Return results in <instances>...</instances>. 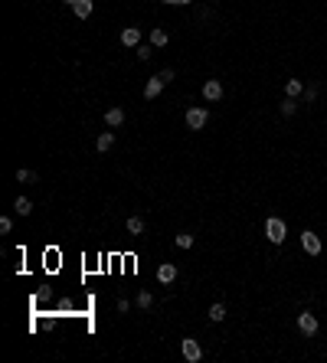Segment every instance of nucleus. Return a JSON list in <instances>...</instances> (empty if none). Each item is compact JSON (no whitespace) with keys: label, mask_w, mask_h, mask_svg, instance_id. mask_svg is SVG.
Instances as JSON below:
<instances>
[{"label":"nucleus","mask_w":327,"mask_h":363,"mask_svg":"<svg viewBox=\"0 0 327 363\" xmlns=\"http://www.w3.org/2000/svg\"><path fill=\"white\" fill-rule=\"evenodd\" d=\"M298 330L307 334V337H314V334H317V318L311 314V311H301V314H298Z\"/></svg>","instance_id":"39448f33"},{"label":"nucleus","mask_w":327,"mask_h":363,"mask_svg":"<svg viewBox=\"0 0 327 363\" xmlns=\"http://www.w3.org/2000/svg\"><path fill=\"white\" fill-rule=\"evenodd\" d=\"M157 282H161V285H174V282H177V265L174 262H164L161 268H157Z\"/></svg>","instance_id":"6e6552de"},{"label":"nucleus","mask_w":327,"mask_h":363,"mask_svg":"<svg viewBox=\"0 0 327 363\" xmlns=\"http://www.w3.org/2000/svg\"><path fill=\"white\" fill-rule=\"evenodd\" d=\"M161 79H164V82H174V79H177V72H174V69H164V72H161Z\"/></svg>","instance_id":"393cba45"},{"label":"nucleus","mask_w":327,"mask_h":363,"mask_svg":"<svg viewBox=\"0 0 327 363\" xmlns=\"http://www.w3.org/2000/svg\"><path fill=\"white\" fill-rule=\"evenodd\" d=\"M285 95H288V99L305 95V82H301V79H288V82H285Z\"/></svg>","instance_id":"f8f14e48"},{"label":"nucleus","mask_w":327,"mask_h":363,"mask_svg":"<svg viewBox=\"0 0 327 363\" xmlns=\"http://www.w3.org/2000/svg\"><path fill=\"white\" fill-rule=\"evenodd\" d=\"M62 3H69V7H76V3H79V0H62Z\"/></svg>","instance_id":"bb28decb"},{"label":"nucleus","mask_w":327,"mask_h":363,"mask_svg":"<svg viewBox=\"0 0 327 363\" xmlns=\"http://www.w3.org/2000/svg\"><path fill=\"white\" fill-rule=\"evenodd\" d=\"M167 43H170V36H167V30H161V26H154V30H151V46H154V49H164Z\"/></svg>","instance_id":"ddd939ff"},{"label":"nucleus","mask_w":327,"mask_h":363,"mask_svg":"<svg viewBox=\"0 0 327 363\" xmlns=\"http://www.w3.org/2000/svg\"><path fill=\"white\" fill-rule=\"evenodd\" d=\"M17 180H20V183H36V174L26 170V167H20V170H17Z\"/></svg>","instance_id":"412c9836"},{"label":"nucleus","mask_w":327,"mask_h":363,"mask_svg":"<svg viewBox=\"0 0 327 363\" xmlns=\"http://www.w3.org/2000/svg\"><path fill=\"white\" fill-rule=\"evenodd\" d=\"M180 350H184L186 363H200V360H203V347H200V341H193V337H184Z\"/></svg>","instance_id":"7ed1b4c3"},{"label":"nucleus","mask_w":327,"mask_h":363,"mask_svg":"<svg viewBox=\"0 0 327 363\" xmlns=\"http://www.w3.org/2000/svg\"><path fill=\"white\" fill-rule=\"evenodd\" d=\"M209 121V111L203 108V105H193V108H186V128L190 131H203Z\"/></svg>","instance_id":"f257e3e1"},{"label":"nucleus","mask_w":327,"mask_h":363,"mask_svg":"<svg viewBox=\"0 0 327 363\" xmlns=\"http://www.w3.org/2000/svg\"><path fill=\"white\" fill-rule=\"evenodd\" d=\"M265 236H268V242L282 245L285 236H288V226H285V220H278V216H268V222H265Z\"/></svg>","instance_id":"f03ea898"},{"label":"nucleus","mask_w":327,"mask_h":363,"mask_svg":"<svg viewBox=\"0 0 327 363\" xmlns=\"http://www.w3.org/2000/svg\"><path fill=\"white\" fill-rule=\"evenodd\" d=\"M324 353H327V347H324Z\"/></svg>","instance_id":"cd10ccee"},{"label":"nucleus","mask_w":327,"mask_h":363,"mask_svg":"<svg viewBox=\"0 0 327 363\" xmlns=\"http://www.w3.org/2000/svg\"><path fill=\"white\" fill-rule=\"evenodd\" d=\"M124 229H128V236H141L144 232V216H128Z\"/></svg>","instance_id":"dca6fc26"},{"label":"nucleus","mask_w":327,"mask_h":363,"mask_svg":"<svg viewBox=\"0 0 327 363\" xmlns=\"http://www.w3.org/2000/svg\"><path fill=\"white\" fill-rule=\"evenodd\" d=\"M177 249H193V236H190V232H180V236H177Z\"/></svg>","instance_id":"4be33fe9"},{"label":"nucleus","mask_w":327,"mask_h":363,"mask_svg":"<svg viewBox=\"0 0 327 363\" xmlns=\"http://www.w3.org/2000/svg\"><path fill=\"white\" fill-rule=\"evenodd\" d=\"M301 249H305L307 255H321V249H324V245H321V236L311 232V229H305L301 232Z\"/></svg>","instance_id":"20e7f679"},{"label":"nucleus","mask_w":327,"mask_h":363,"mask_svg":"<svg viewBox=\"0 0 327 363\" xmlns=\"http://www.w3.org/2000/svg\"><path fill=\"white\" fill-rule=\"evenodd\" d=\"M203 99L206 101L223 99V82H219V79H206V82H203Z\"/></svg>","instance_id":"423d86ee"},{"label":"nucleus","mask_w":327,"mask_h":363,"mask_svg":"<svg viewBox=\"0 0 327 363\" xmlns=\"http://www.w3.org/2000/svg\"><path fill=\"white\" fill-rule=\"evenodd\" d=\"M105 124L108 128H121L124 124V108H108L105 111Z\"/></svg>","instance_id":"9b49d317"},{"label":"nucleus","mask_w":327,"mask_h":363,"mask_svg":"<svg viewBox=\"0 0 327 363\" xmlns=\"http://www.w3.org/2000/svg\"><path fill=\"white\" fill-rule=\"evenodd\" d=\"M138 59H141V62H147V59H151V43H141V46H138Z\"/></svg>","instance_id":"5701e85b"},{"label":"nucleus","mask_w":327,"mask_h":363,"mask_svg":"<svg viewBox=\"0 0 327 363\" xmlns=\"http://www.w3.org/2000/svg\"><path fill=\"white\" fill-rule=\"evenodd\" d=\"M10 229H13V220H10V216H3V220H0V232L10 236Z\"/></svg>","instance_id":"b1692460"},{"label":"nucleus","mask_w":327,"mask_h":363,"mask_svg":"<svg viewBox=\"0 0 327 363\" xmlns=\"http://www.w3.org/2000/svg\"><path fill=\"white\" fill-rule=\"evenodd\" d=\"M13 209H17V216H30V213H33V200L30 197H17V200H13Z\"/></svg>","instance_id":"2eb2a0df"},{"label":"nucleus","mask_w":327,"mask_h":363,"mask_svg":"<svg viewBox=\"0 0 327 363\" xmlns=\"http://www.w3.org/2000/svg\"><path fill=\"white\" fill-rule=\"evenodd\" d=\"M164 3H177V7H186V3H193V0H164Z\"/></svg>","instance_id":"a878e982"},{"label":"nucleus","mask_w":327,"mask_h":363,"mask_svg":"<svg viewBox=\"0 0 327 363\" xmlns=\"http://www.w3.org/2000/svg\"><path fill=\"white\" fill-rule=\"evenodd\" d=\"M111 147H115V134H111V131H102V134L95 138V151H98V154H105V151H111Z\"/></svg>","instance_id":"9d476101"},{"label":"nucleus","mask_w":327,"mask_h":363,"mask_svg":"<svg viewBox=\"0 0 327 363\" xmlns=\"http://www.w3.org/2000/svg\"><path fill=\"white\" fill-rule=\"evenodd\" d=\"M317 95H321V88H317L314 82H311V85H305V101H307V105H314Z\"/></svg>","instance_id":"6ab92c4d"},{"label":"nucleus","mask_w":327,"mask_h":363,"mask_svg":"<svg viewBox=\"0 0 327 363\" xmlns=\"http://www.w3.org/2000/svg\"><path fill=\"white\" fill-rule=\"evenodd\" d=\"M92 10H95V3H92V0H79L76 7H72V13H76L79 20H88V17H92Z\"/></svg>","instance_id":"4468645a"},{"label":"nucleus","mask_w":327,"mask_h":363,"mask_svg":"<svg viewBox=\"0 0 327 363\" xmlns=\"http://www.w3.org/2000/svg\"><path fill=\"white\" fill-rule=\"evenodd\" d=\"M164 85H167V82H164L161 76H157V79H151V82L144 85V99H147V101H151V99H157V95L164 92Z\"/></svg>","instance_id":"1a4fd4ad"},{"label":"nucleus","mask_w":327,"mask_h":363,"mask_svg":"<svg viewBox=\"0 0 327 363\" xmlns=\"http://www.w3.org/2000/svg\"><path fill=\"white\" fill-rule=\"evenodd\" d=\"M151 304H154V295H151V291H138V308L147 311Z\"/></svg>","instance_id":"aec40b11"},{"label":"nucleus","mask_w":327,"mask_h":363,"mask_svg":"<svg viewBox=\"0 0 327 363\" xmlns=\"http://www.w3.org/2000/svg\"><path fill=\"white\" fill-rule=\"evenodd\" d=\"M121 46H141V26H124L121 30Z\"/></svg>","instance_id":"0eeeda50"},{"label":"nucleus","mask_w":327,"mask_h":363,"mask_svg":"<svg viewBox=\"0 0 327 363\" xmlns=\"http://www.w3.org/2000/svg\"><path fill=\"white\" fill-rule=\"evenodd\" d=\"M278 108H282V115H285V118H291L294 111H298V101H294V99H288V95H285V101H282V105H278Z\"/></svg>","instance_id":"a211bd4d"},{"label":"nucleus","mask_w":327,"mask_h":363,"mask_svg":"<svg viewBox=\"0 0 327 363\" xmlns=\"http://www.w3.org/2000/svg\"><path fill=\"white\" fill-rule=\"evenodd\" d=\"M206 318L213 321V324H223V321H226V304H223V301H216V304L209 308V314H206Z\"/></svg>","instance_id":"f3484780"}]
</instances>
